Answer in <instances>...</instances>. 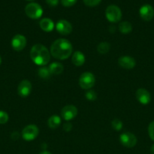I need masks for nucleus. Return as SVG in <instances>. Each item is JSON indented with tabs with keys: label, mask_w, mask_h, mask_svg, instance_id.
<instances>
[{
	"label": "nucleus",
	"mask_w": 154,
	"mask_h": 154,
	"mask_svg": "<svg viewBox=\"0 0 154 154\" xmlns=\"http://www.w3.org/2000/svg\"><path fill=\"white\" fill-rule=\"evenodd\" d=\"M72 52V46L67 39H57L51 46V54L57 60H66L70 57Z\"/></svg>",
	"instance_id": "f257e3e1"
},
{
	"label": "nucleus",
	"mask_w": 154,
	"mask_h": 154,
	"mask_svg": "<svg viewBox=\"0 0 154 154\" xmlns=\"http://www.w3.org/2000/svg\"><path fill=\"white\" fill-rule=\"evenodd\" d=\"M51 53L44 45L37 44L33 45L30 51V57L35 64L38 66H45L51 59Z\"/></svg>",
	"instance_id": "f03ea898"
},
{
	"label": "nucleus",
	"mask_w": 154,
	"mask_h": 154,
	"mask_svg": "<svg viewBox=\"0 0 154 154\" xmlns=\"http://www.w3.org/2000/svg\"><path fill=\"white\" fill-rule=\"evenodd\" d=\"M80 87L83 90H90L95 86V77L89 72H84L81 75L79 81Z\"/></svg>",
	"instance_id": "7ed1b4c3"
},
{
	"label": "nucleus",
	"mask_w": 154,
	"mask_h": 154,
	"mask_svg": "<svg viewBox=\"0 0 154 154\" xmlns=\"http://www.w3.org/2000/svg\"><path fill=\"white\" fill-rule=\"evenodd\" d=\"M25 13L31 19H39L42 17L43 11L42 8L39 4L35 2L29 3L25 8Z\"/></svg>",
	"instance_id": "20e7f679"
},
{
	"label": "nucleus",
	"mask_w": 154,
	"mask_h": 154,
	"mask_svg": "<svg viewBox=\"0 0 154 154\" xmlns=\"http://www.w3.org/2000/svg\"><path fill=\"white\" fill-rule=\"evenodd\" d=\"M106 17L110 22L117 23L122 18V11L118 6L111 5L107 8L105 11Z\"/></svg>",
	"instance_id": "39448f33"
},
{
	"label": "nucleus",
	"mask_w": 154,
	"mask_h": 154,
	"mask_svg": "<svg viewBox=\"0 0 154 154\" xmlns=\"http://www.w3.org/2000/svg\"><path fill=\"white\" fill-rule=\"evenodd\" d=\"M39 128L36 125H28L22 131V137L26 141H33L39 135Z\"/></svg>",
	"instance_id": "423d86ee"
},
{
	"label": "nucleus",
	"mask_w": 154,
	"mask_h": 154,
	"mask_svg": "<svg viewBox=\"0 0 154 154\" xmlns=\"http://www.w3.org/2000/svg\"><path fill=\"white\" fill-rule=\"evenodd\" d=\"M119 140H120V142L122 145L128 147V148L134 147L137 141L135 135L132 133H130V132L122 133L119 137Z\"/></svg>",
	"instance_id": "0eeeda50"
},
{
	"label": "nucleus",
	"mask_w": 154,
	"mask_h": 154,
	"mask_svg": "<svg viewBox=\"0 0 154 154\" xmlns=\"http://www.w3.org/2000/svg\"><path fill=\"white\" fill-rule=\"evenodd\" d=\"M78 114V110L75 108V106L72 105H66L63 107L61 111V116L65 120L69 121L75 118Z\"/></svg>",
	"instance_id": "6e6552de"
},
{
	"label": "nucleus",
	"mask_w": 154,
	"mask_h": 154,
	"mask_svg": "<svg viewBox=\"0 0 154 154\" xmlns=\"http://www.w3.org/2000/svg\"><path fill=\"white\" fill-rule=\"evenodd\" d=\"M27 45V39L23 35L18 34L14 36L11 40V46L14 51H21L25 48Z\"/></svg>",
	"instance_id": "1a4fd4ad"
},
{
	"label": "nucleus",
	"mask_w": 154,
	"mask_h": 154,
	"mask_svg": "<svg viewBox=\"0 0 154 154\" xmlns=\"http://www.w3.org/2000/svg\"><path fill=\"white\" fill-rule=\"evenodd\" d=\"M56 29L62 35H67L72 32V26L67 20H60L56 24Z\"/></svg>",
	"instance_id": "9d476101"
},
{
	"label": "nucleus",
	"mask_w": 154,
	"mask_h": 154,
	"mask_svg": "<svg viewBox=\"0 0 154 154\" xmlns=\"http://www.w3.org/2000/svg\"><path fill=\"white\" fill-rule=\"evenodd\" d=\"M140 16L143 20L149 21L154 17V9L150 5H143L139 11Z\"/></svg>",
	"instance_id": "9b49d317"
},
{
	"label": "nucleus",
	"mask_w": 154,
	"mask_h": 154,
	"mask_svg": "<svg viewBox=\"0 0 154 154\" xmlns=\"http://www.w3.org/2000/svg\"><path fill=\"white\" fill-rule=\"evenodd\" d=\"M32 90L31 83L27 80H24L19 84L18 87V94L21 97H27Z\"/></svg>",
	"instance_id": "f8f14e48"
},
{
	"label": "nucleus",
	"mask_w": 154,
	"mask_h": 154,
	"mask_svg": "<svg viewBox=\"0 0 154 154\" xmlns=\"http://www.w3.org/2000/svg\"><path fill=\"white\" fill-rule=\"evenodd\" d=\"M136 98L142 105H147L150 102L151 96L150 93L143 88H140L136 92Z\"/></svg>",
	"instance_id": "ddd939ff"
},
{
	"label": "nucleus",
	"mask_w": 154,
	"mask_h": 154,
	"mask_svg": "<svg viewBox=\"0 0 154 154\" xmlns=\"http://www.w3.org/2000/svg\"><path fill=\"white\" fill-rule=\"evenodd\" d=\"M119 66L125 69H131L135 66L136 61L133 57L128 56L121 57L118 60Z\"/></svg>",
	"instance_id": "4468645a"
},
{
	"label": "nucleus",
	"mask_w": 154,
	"mask_h": 154,
	"mask_svg": "<svg viewBox=\"0 0 154 154\" xmlns=\"http://www.w3.org/2000/svg\"><path fill=\"white\" fill-rule=\"evenodd\" d=\"M39 26H40V28L44 32H47L52 31L54 27V22L51 19H49V18H44V19H42L40 21V23H39Z\"/></svg>",
	"instance_id": "2eb2a0df"
},
{
	"label": "nucleus",
	"mask_w": 154,
	"mask_h": 154,
	"mask_svg": "<svg viewBox=\"0 0 154 154\" xmlns=\"http://www.w3.org/2000/svg\"><path fill=\"white\" fill-rule=\"evenodd\" d=\"M85 57L80 51H75L72 56V62L75 66H82L85 63Z\"/></svg>",
	"instance_id": "dca6fc26"
},
{
	"label": "nucleus",
	"mask_w": 154,
	"mask_h": 154,
	"mask_svg": "<svg viewBox=\"0 0 154 154\" xmlns=\"http://www.w3.org/2000/svg\"><path fill=\"white\" fill-rule=\"evenodd\" d=\"M51 74H54V75H59L61 74L63 71V66L61 63H53L48 67Z\"/></svg>",
	"instance_id": "f3484780"
},
{
	"label": "nucleus",
	"mask_w": 154,
	"mask_h": 154,
	"mask_svg": "<svg viewBox=\"0 0 154 154\" xmlns=\"http://www.w3.org/2000/svg\"><path fill=\"white\" fill-rule=\"evenodd\" d=\"M61 123V120L60 117L57 115H53L48 119V124L51 129H56L58 127Z\"/></svg>",
	"instance_id": "a211bd4d"
},
{
	"label": "nucleus",
	"mask_w": 154,
	"mask_h": 154,
	"mask_svg": "<svg viewBox=\"0 0 154 154\" xmlns=\"http://www.w3.org/2000/svg\"><path fill=\"white\" fill-rule=\"evenodd\" d=\"M119 29L123 34H128L132 31V26L128 21H124L119 23Z\"/></svg>",
	"instance_id": "6ab92c4d"
},
{
	"label": "nucleus",
	"mask_w": 154,
	"mask_h": 154,
	"mask_svg": "<svg viewBox=\"0 0 154 154\" xmlns=\"http://www.w3.org/2000/svg\"><path fill=\"white\" fill-rule=\"evenodd\" d=\"M98 51L99 54H106L108 53V51L110 49V44L107 42H101L99 44L98 46Z\"/></svg>",
	"instance_id": "aec40b11"
},
{
	"label": "nucleus",
	"mask_w": 154,
	"mask_h": 154,
	"mask_svg": "<svg viewBox=\"0 0 154 154\" xmlns=\"http://www.w3.org/2000/svg\"><path fill=\"white\" fill-rule=\"evenodd\" d=\"M39 75L41 78L42 79H48L51 75V72H50L49 69L47 68H41L39 70Z\"/></svg>",
	"instance_id": "412c9836"
},
{
	"label": "nucleus",
	"mask_w": 154,
	"mask_h": 154,
	"mask_svg": "<svg viewBox=\"0 0 154 154\" xmlns=\"http://www.w3.org/2000/svg\"><path fill=\"white\" fill-rule=\"evenodd\" d=\"M112 127L115 129V130H121L122 128V123L121 122V120H119V119H115L112 121L111 123Z\"/></svg>",
	"instance_id": "4be33fe9"
},
{
	"label": "nucleus",
	"mask_w": 154,
	"mask_h": 154,
	"mask_svg": "<svg viewBox=\"0 0 154 154\" xmlns=\"http://www.w3.org/2000/svg\"><path fill=\"white\" fill-rule=\"evenodd\" d=\"M85 97L88 100L94 101L97 99V93L94 90H88L85 94Z\"/></svg>",
	"instance_id": "5701e85b"
},
{
	"label": "nucleus",
	"mask_w": 154,
	"mask_h": 154,
	"mask_svg": "<svg viewBox=\"0 0 154 154\" xmlns=\"http://www.w3.org/2000/svg\"><path fill=\"white\" fill-rule=\"evenodd\" d=\"M8 114L5 111H0V124H5L8 121Z\"/></svg>",
	"instance_id": "b1692460"
},
{
	"label": "nucleus",
	"mask_w": 154,
	"mask_h": 154,
	"mask_svg": "<svg viewBox=\"0 0 154 154\" xmlns=\"http://www.w3.org/2000/svg\"><path fill=\"white\" fill-rule=\"evenodd\" d=\"M83 2H84V4L88 7H95L100 4L101 0H83Z\"/></svg>",
	"instance_id": "393cba45"
},
{
	"label": "nucleus",
	"mask_w": 154,
	"mask_h": 154,
	"mask_svg": "<svg viewBox=\"0 0 154 154\" xmlns=\"http://www.w3.org/2000/svg\"><path fill=\"white\" fill-rule=\"evenodd\" d=\"M148 134L152 141H154V121L151 122L148 126Z\"/></svg>",
	"instance_id": "a878e982"
},
{
	"label": "nucleus",
	"mask_w": 154,
	"mask_h": 154,
	"mask_svg": "<svg viewBox=\"0 0 154 154\" xmlns=\"http://www.w3.org/2000/svg\"><path fill=\"white\" fill-rule=\"evenodd\" d=\"M60 2L65 7H71L76 3L77 0H60Z\"/></svg>",
	"instance_id": "bb28decb"
},
{
	"label": "nucleus",
	"mask_w": 154,
	"mask_h": 154,
	"mask_svg": "<svg viewBox=\"0 0 154 154\" xmlns=\"http://www.w3.org/2000/svg\"><path fill=\"white\" fill-rule=\"evenodd\" d=\"M58 2L59 0H46L47 4L49 5L50 6H52V7H54V6L57 5Z\"/></svg>",
	"instance_id": "cd10ccee"
},
{
	"label": "nucleus",
	"mask_w": 154,
	"mask_h": 154,
	"mask_svg": "<svg viewBox=\"0 0 154 154\" xmlns=\"http://www.w3.org/2000/svg\"><path fill=\"white\" fill-rule=\"evenodd\" d=\"M63 130H65L66 132H69V131L72 129V124L69 123H66V124L63 125Z\"/></svg>",
	"instance_id": "c85d7f7f"
},
{
	"label": "nucleus",
	"mask_w": 154,
	"mask_h": 154,
	"mask_svg": "<svg viewBox=\"0 0 154 154\" xmlns=\"http://www.w3.org/2000/svg\"><path fill=\"white\" fill-rule=\"evenodd\" d=\"M150 153H151V154H154V144H152V147H151Z\"/></svg>",
	"instance_id": "c756f323"
},
{
	"label": "nucleus",
	"mask_w": 154,
	"mask_h": 154,
	"mask_svg": "<svg viewBox=\"0 0 154 154\" xmlns=\"http://www.w3.org/2000/svg\"><path fill=\"white\" fill-rule=\"evenodd\" d=\"M39 154H51V153H50V152H48V151H47V150H44V151H42V152H41Z\"/></svg>",
	"instance_id": "7c9ffc66"
},
{
	"label": "nucleus",
	"mask_w": 154,
	"mask_h": 154,
	"mask_svg": "<svg viewBox=\"0 0 154 154\" xmlns=\"http://www.w3.org/2000/svg\"><path fill=\"white\" fill-rule=\"evenodd\" d=\"M2 63V58H1V57H0V64H1Z\"/></svg>",
	"instance_id": "2f4dec72"
},
{
	"label": "nucleus",
	"mask_w": 154,
	"mask_h": 154,
	"mask_svg": "<svg viewBox=\"0 0 154 154\" xmlns=\"http://www.w3.org/2000/svg\"><path fill=\"white\" fill-rule=\"evenodd\" d=\"M27 1H30V2H32V1H34V0H27Z\"/></svg>",
	"instance_id": "473e14b6"
}]
</instances>
